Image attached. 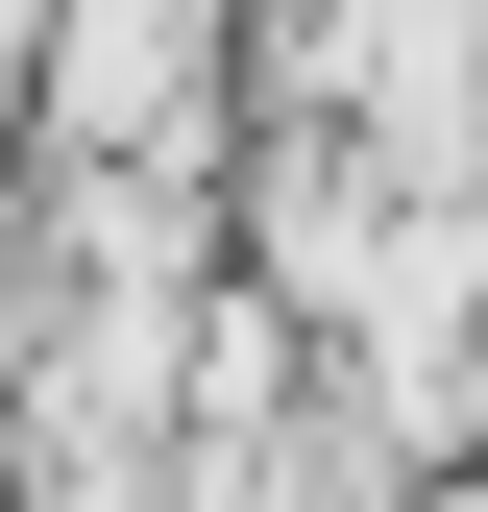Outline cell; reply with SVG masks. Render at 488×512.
Returning a JSON list of instances; mask_svg holds the SVG:
<instances>
[{"label": "cell", "instance_id": "1", "mask_svg": "<svg viewBox=\"0 0 488 512\" xmlns=\"http://www.w3.org/2000/svg\"><path fill=\"white\" fill-rule=\"evenodd\" d=\"M196 98H220V0H49V122L74 147H171L196 171Z\"/></svg>", "mask_w": 488, "mask_h": 512}]
</instances>
